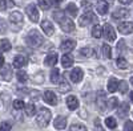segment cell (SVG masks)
I'll list each match as a JSON object with an SVG mask.
<instances>
[{
	"label": "cell",
	"mask_w": 133,
	"mask_h": 131,
	"mask_svg": "<svg viewBox=\"0 0 133 131\" xmlns=\"http://www.w3.org/2000/svg\"><path fill=\"white\" fill-rule=\"evenodd\" d=\"M53 19L60 24L61 29H63L64 32H66V33H69V32H73V30H75L73 21H72L71 19H68V17H65L64 12H61V11H56V12L53 13Z\"/></svg>",
	"instance_id": "6da1fadb"
},
{
	"label": "cell",
	"mask_w": 133,
	"mask_h": 131,
	"mask_svg": "<svg viewBox=\"0 0 133 131\" xmlns=\"http://www.w3.org/2000/svg\"><path fill=\"white\" fill-rule=\"evenodd\" d=\"M24 41H25L27 45L31 47V48H39V47H41L44 44V37L40 35L39 30L32 29V30H29L28 33L25 35Z\"/></svg>",
	"instance_id": "7a4b0ae2"
},
{
	"label": "cell",
	"mask_w": 133,
	"mask_h": 131,
	"mask_svg": "<svg viewBox=\"0 0 133 131\" xmlns=\"http://www.w3.org/2000/svg\"><path fill=\"white\" fill-rule=\"evenodd\" d=\"M51 121V110H48L47 107H41L40 111L36 115V123L40 127H45Z\"/></svg>",
	"instance_id": "3957f363"
},
{
	"label": "cell",
	"mask_w": 133,
	"mask_h": 131,
	"mask_svg": "<svg viewBox=\"0 0 133 131\" xmlns=\"http://www.w3.org/2000/svg\"><path fill=\"white\" fill-rule=\"evenodd\" d=\"M92 23H97V16L91 11H87L85 13H83V16L79 20L80 27H87L88 24H92Z\"/></svg>",
	"instance_id": "277c9868"
},
{
	"label": "cell",
	"mask_w": 133,
	"mask_h": 131,
	"mask_svg": "<svg viewBox=\"0 0 133 131\" xmlns=\"http://www.w3.org/2000/svg\"><path fill=\"white\" fill-rule=\"evenodd\" d=\"M25 12H27V15H28V17H29V20L32 21V23H37V21H39V16L40 15H39V9L36 8L35 4L27 5Z\"/></svg>",
	"instance_id": "5b68a950"
},
{
	"label": "cell",
	"mask_w": 133,
	"mask_h": 131,
	"mask_svg": "<svg viewBox=\"0 0 133 131\" xmlns=\"http://www.w3.org/2000/svg\"><path fill=\"white\" fill-rule=\"evenodd\" d=\"M83 77H84V73H83V69H80V68H75L69 73V78L75 83H79L80 81H83Z\"/></svg>",
	"instance_id": "8992f818"
},
{
	"label": "cell",
	"mask_w": 133,
	"mask_h": 131,
	"mask_svg": "<svg viewBox=\"0 0 133 131\" xmlns=\"http://www.w3.org/2000/svg\"><path fill=\"white\" fill-rule=\"evenodd\" d=\"M96 105H97V107H98L101 111L105 110V107H107V94H105L104 91H98V93H97Z\"/></svg>",
	"instance_id": "52a82bcc"
},
{
	"label": "cell",
	"mask_w": 133,
	"mask_h": 131,
	"mask_svg": "<svg viewBox=\"0 0 133 131\" xmlns=\"http://www.w3.org/2000/svg\"><path fill=\"white\" fill-rule=\"evenodd\" d=\"M27 64H28V57L25 56V54H19V56H16V57L14 58V64H12V66H14V68L20 69V68L25 66Z\"/></svg>",
	"instance_id": "ba28073f"
},
{
	"label": "cell",
	"mask_w": 133,
	"mask_h": 131,
	"mask_svg": "<svg viewBox=\"0 0 133 131\" xmlns=\"http://www.w3.org/2000/svg\"><path fill=\"white\" fill-rule=\"evenodd\" d=\"M104 37L108 41H115L116 40V32H115L113 27L110 24H105L104 25Z\"/></svg>",
	"instance_id": "9c48e42d"
},
{
	"label": "cell",
	"mask_w": 133,
	"mask_h": 131,
	"mask_svg": "<svg viewBox=\"0 0 133 131\" xmlns=\"http://www.w3.org/2000/svg\"><path fill=\"white\" fill-rule=\"evenodd\" d=\"M44 101H45L48 105L51 106H55V105H57V97L56 94H55L52 90H47L45 93H44Z\"/></svg>",
	"instance_id": "30bf717a"
},
{
	"label": "cell",
	"mask_w": 133,
	"mask_h": 131,
	"mask_svg": "<svg viewBox=\"0 0 133 131\" xmlns=\"http://www.w3.org/2000/svg\"><path fill=\"white\" fill-rule=\"evenodd\" d=\"M118 32L123 35H129L133 32V23L132 21H125V23H121L118 25Z\"/></svg>",
	"instance_id": "8fae6325"
},
{
	"label": "cell",
	"mask_w": 133,
	"mask_h": 131,
	"mask_svg": "<svg viewBox=\"0 0 133 131\" xmlns=\"http://www.w3.org/2000/svg\"><path fill=\"white\" fill-rule=\"evenodd\" d=\"M41 29L44 30V33L48 35V36H52L55 33V27L49 20H43L41 21Z\"/></svg>",
	"instance_id": "7c38bea8"
},
{
	"label": "cell",
	"mask_w": 133,
	"mask_h": 131,
	"mask_svg": "<svg viewBox=\"0 0 133 131\" xmlns=\"http://www.w3.org/2000/svg\"><path fill=\"white\" fill-rule=\"evenodd\" d=\"M76 47V41L72 40V38H66L61 42V45H60V49L63 52H71L72 49H75Z\"/></svg>",
	"instance_id": "4fadbf2b"
},
{
	"label": "cell",
	"mask_w": 133,
	"mask_h": 131,
	"mask_svg": "<svg viewBox=\"0 0 133 131\" xmlns=\"http://www.w3.org/2000/svg\"><path fill=\"white\" fill-rule=\"evenodd\" d=\"M128 16H129V11H128L127 8H117L115 12H113V15H112V17L116 19V20L125 19V17H128Z\"/></svg>",
	"instance_id": "5bb4252c"
},
{
	"label": "cell",
	"mask_w": 133,
	"mask_h": 131,
	"mask_svg": "<svg viewBox=\"0 0 133 131\" xmlns=\"http://www.w3.org/2000/svg\"><path fill=\"white\" fill-rule=\"evenodd\" d=\"M2 78L4 81H11V78H12V65H5V66L2 69Z\"/></svg>",
	"instance_id": "9a60e30c"
},
{
	"label": "cell",
	"mask_w": 133,
	"mask_h": 131,
	"mask_svg": "<svg viewBox=\"0 0 133 131\" xmlns=\"http://www.w3.org/2000/svg\"><path fill=\"white\" fill-rule=\"evenodd\" d=\"M57 60H59V57H57V53L52 52V53L47 54L45 60H44V64H45L47 66H53V65H56Z\"/></svg>",
	"instance_id": "2e32d148"
},
{
	"label": "cell",
	"mask_w": 133,
	"mask_h": 131,
	"mask_svg": "<svg viewBox=\"0 0 133 131\" xmlns=\"http://www.w3.org/2000/svg\"><path fill=\"white\" fill-rule=\"evenodd\" d=\"M96 9H97V12L100 15H107L108 9H109V5H108L107 2H104V0H98L97 4H96Z\"/></svg>",
	"instance_id": "e0dca14e"
},
{
	"label": "cell",
	"mask_w": 133,
	"mask_h": 131,
	"mask_svg": "<svg viewBox=\"0 0 133 131\" xmlns=\"http://www.w3.org/2000/svg\"><path fill=\"white\" fill-rule=\"evenodd\" d=\"M118 85H120V81L116 80L115 77H110L109 81H108V91L109 93H115L118 90Z\"/></svg>",
	"instance_id": "ac0fdd59"
},
{
	"label": "cell",
	"mask_w": 133,
	"mask_h": 131,
	"mask_svg": "<svg viewBox=\"0 0 133 131\" xmlns=\"http://www.w3.org/2000/svg\"><path fill=\"white\" fill-rule=\"evenodd\" d=\"M53 126H55V128H59V130H63V128H65V127H66V118H65V117H61V115H59L57 118H55Z\"/></svg>",
	"instance_id": "d6986e66"
},
{
	"label": "cell",
	"mask_w": 133,
	"mask_h": 131,
	"mask_svg": "<svg viewBox=\"0 0 133 131\" xmlns=\"http://www.w3.org/2000/svg\"><path fill=\"white\" fill-rule=\"evenodd\" d=\"M66 106H68L69 110H76V109L79 107V99H77V97L71 95V97L66 98Z\"/></svg>",
	"instance_id": "ffe728a7"
},
{
	"label": "cell",
	"mask_w": 133,
	"mask_h": 131,
	"mask_svg": "<svg viewBox=\"0 0 133 131\" xmlns=\"http://www.w3.org/2000/svg\"><path fill=\"white\" fill-rule=\"evenodd\" d=\"M9 21L14 24H20L23 23V15H21L20 12H17V11H15V12H12L9 15Z\"/></svg>",
	"instance_id": "44dd1931"
},
{
	"label": "cell",
	"mask_w": 133,
	"mask_h": 131,
	"mask_svg": "<svg viewBox=\"0 0 133 131\" xmlns=\"http://www.w3.org/2000/svg\"><path fill=\"white\" fill-rule=\"evenodd\" d=\"M128 113H129V105H128L127 102L121 103V106L118 107V110H117L118 117H121V118H125V117L128 115Z\"/></svg>",
	"instance_id": "7402d4cb"
},
{
	"label": "cell",
	"mask_w": 133,
	"mask_h": 131,
	"mask_svg": "<svg viewBox=\"0 0 133 131\" xmlns=\"http://www.w3.org/2000/svg\"><path fill=\"white\" fill-rule=\"evenodd\" d=\"M61 65L64 68H69L73 65V57L71 56V54H64V56L61 57Z\"/></svg>",
	"instance_id": "603a6c76"
},
{
	"label": "cell",
	"mask_w": 133,
	"mask_h": 131,
	"mask_svg": "<svg viewBox=\"0 0 133 131\" xmlns=\"http://www.w3.org/2000/svg\"><path fill=\"white\" fill-rule=\"evenodd\" d=\"M61 80V75H60V70L59 69H53L51 72V82L52 83H59Z\"/></svg>",
	"instance_id": "cb8c5ba5"
},
{
	"label": "cell",
	"mask_w": 133,
	"mask_h": 131,
	"mask_svg": "<svg viewBox=\"0 0 133 131\" xmlns=\"http://www.w3.org/2000/svg\"><path fill=\"white\" fill-rule=\"evenodd\" d=\"M11 48H12V45H11V42L7 38L0 40V52H8L11 50Z\"/></svg>",
	"instance_id": "d4e9b609"
},
{
	"label": "cell",
	"mask_w": 133,
	"mask_h": 131,
	"mask_svg": "<svg viewBox=\"0 0 133 131\" xmlns=\"http://www.w3.org/2000/svg\"><path fill=\"white\" fill-rule=\"evenodd\" d=\"M77 7H76V4H73V3H69L68 5H66V13L68 15H71L72 17H76L77 16Z\"/></svg>",
	"instance_id": "484cf974"
},
{
	"label": "cell",
	"mask_w": 133,
	"mask_h": 131,
	"mask_svg": "<svg viewBox=\"0 0 133 131\" xmlns=\"http://www.w3.org/2000/svg\"><path fill=\"white\" fill-rule=\"evenodd\" d=\"M92 36L95 37V38H100L103 36V28L100 27L98 24H96L93 28H92Z\"/></svg>",
	"instance_id": "4316f807"
},
{
	"label": "cell",
	"mask_w": 133,
	"mask_h": 131,
	"mask_svg": "<svg viewBox=\"0 0 133 131\" xmlns=\"http://www.w3.org/2000/svg\"><path fill=\"white\" fill-rule=\"evenodd\" d=\"M69 89H71V86L68 85V82L65 81V78H64V77H61V80H60V86H59V90H60L61 93H66V91H69Z\"/></svg>",
	"instance_id": "83f0119b"
},
{
	"label": "cell",
	"mask_w": 133,
	"mask_h": 131,
	"mask_svg": "<svg viewBox=\"0 0 133 131\" xmlns=\"http://www.w3.org/2000/svg\"><path fill=\"white\" fill-rule=\"evenodd\" d=\"M12 0H0V12H4L8 9V7H12Z\"/></svg>",
	"instance_id": "f1b7e54d"
},
{
	"label": "cell",
	"mask_w": 133,
	"mask_h": 131,
	"mask_svg": "<svg viewBox=\"0 0 133 131\" xmlns=\"http://www.w3.org/2000/svg\"><path fill=\"white\" fill-rule=\"evenodd\" d=\"M16 77H17V81L21 82V83H24V82L28 81V74H27V72H24V70H19L17 74H16Z\"/></svg>",
	"instance_id": "f546056e"
},
{
	"label": "cell",
	"mask_w": 133,
	"mask_h": 131,
	"mask_svg": "<svg viewBox=\"0 0 133 131\" xmlns=\"http://www.w3.org/2000/svg\"><path fill=\"white\" fill-rule=\"evenodd\" d=\"M118 106V99L116 97H112V98H109V101L107 103V107L109 109V110H113V109H116Z\"/></svg>",
	"instance_id": "4dcf8cb0"
},
{
	"label": "cell",
	"mask_w": 133,
	"mask_h": 131,
	"mask_svg": "<svg viewBox=\"0 0 133 131\" xmlns=\"http://www.w3.org/2000/svg\"><path fill=\"white\" fill-rule=\"evenodd\" d=\"M80 56H83V57H92V56H95V50L91 49V48H83V49H80Z\"/></svg>",
	"instance_id": "1f68e13d"
},
{
	"label": "cell",
	"mask_w": 133,
	"mask_h": 131,
	"mask_svg": "<svg viewBox=\"0 0 133 131\" xmlns=\"http://www.w3.org/2000/svg\"><path fill=\"white\" fill-rule=\"evenodd\" d=\"M105 125H107L108 128H116L117 127V121H116L113 117H108L105 119Z\"/></svg>",
	"instance_id": "d6a6232c"
},
{
	"label": "cell",
	"mask_w": 133,
	"mask_h": 131,
	"mask_svg": "<svg viewBox=\"0 0 133 131\" xmlns=\"http://www.w3.org/2000/svg\"><path fill=\"white\" fill-rule=\"evenodd\" d=\"M101 50H103V56L105 58H110V57H112V49H110V47L108 45V44H104Z\"/></svg>",
	"instance_id": "836d02e7"
},
{
	"label": "cell",
	"mask_w": 133,
	"mask_h": 131,
	"mask_svg": "<svg viewBox=\"0 0 133 131\" xmlns=\"http://www.w3.org/2000/svg\"><path fill=\"white\" fill-rule=\"evenodd\" d=\"M25 114L28 117H32V115H35L36 114V106L33 105V103H28L25 106Z\"/></svg>",
	"instance_id": "e575fe53"
},
{
	"label": "cell",
	"mask_w": 133,
	"mask_h": 131,
	"mask_svg": "<svg viewBox=\"0 0 133 131\" xmlns=\"http://www.w3.org/2000/svg\"><path fill=\"white\" fill-rule=\"evenodd\" d=\"M37 4L41 9H49L52 5V0H37Z\"/></svg>",
	"instance_id": "d590c367"
},
{
	"label": "cell",
	"mask_w": 133,
	"mask_h": 131,
	"mask_svg": "<svg viewBox=\"0 0 133 131\" xmlns=\"http://www.w3.org/2000/svg\"><path fill=\"white\" fill-rule=\"evenodd\" d=\"M116 64H117V66H118L120 69H125V68H128V62H127V60H125L124 57H118L117 61H116Z\"/></svg>",
	"instance_id": "8d00e7d4"
},
{
	"label": "cell",
	"mask_w": 133,
	"mask_h": 131,
	"mask_svg": "<svg viewBox=\"0 0 133 131\" xmlns=\"http://www.w3.org/2000/svg\"><path fill=\"white\" fill-rule=\"evenodd\" d=\"M69 131H88L87 127L84 125H80V123H76V125H72Z\"/></svg>",
	"instance_id": "74e56055"
},
{
	"label": "cell",
	"mask_w": 133,
	"mask_h": 131,
	"mask_svg": "<svg viewBox=\"0 0 133 131\" xmlns=\"http://www.w3.org/2000/svg\"><path fill=\"white\" fill-rule=\"evenodd\" d=\"M14 107H15V110H21V109L25 107V105L21 99H16V101H14Z\"/></svg>",
	"instance_id": "f35d334b"
},
{
	"label": "cell",
	"mask_w": 133,
	"mask_h": 131,
	"mask_svg": "<svg viewBox=\"0 0 133 131\" xmlns=\"http://www.w3.org/2000/svg\"><path fill=\"white\" fill-rule=\"evenodd\" d=\"M118 90L121 91V93H127L128 91V83H127V81H120V85H118Z\"/></svg>",
	"instance_id": "ab89813d"
},
{
	"label": "cell",
	"mask_w": 133,
	"mask_h": 131,
	"mask_svg": "<svg viewBox=\"0 0 133 131\" xmlns=\"http://www.w3.org/2000/svg\"><path fill=\"white\" fill-rule=\"evenodd\" d=\"M0 131H11V125L8 122L0 123Z\"/></svg>",
	"instance_id": "60d3db41"
},
{
	"label": "cell",
	"mask_w": 133,
	"mask_h": 131,
	"mask_svg": "<svg viewBox=\"0 0 133 131\" xmlns=\"http://www.w3.org/2000/svg\"><path fill=\"white\" fill-rule=\"evenodd\" d=\"M124 131H133V122L132 121H127L124 123Z\"/></svg>",
	"instance_id": "b9f144b4"
},
{
	"label": "cell",
	"mask_w": 133,
	"mask_h": 131,
	"mask_svg": "<svg viewBox=\"0 0 133 131\" xmlns=\"http://www.w3.org/2000/svg\"><path fill=\"white\" fill-rule=\"evenodd\" d=\"M95 125H96V131H105V130L103 128L101 123H100V119H98V118L95 119Z\"/></svg>",
	"instance_id": "7bdbcfd3"
},
{
	"label": "cell",
	"mask_w": 133,
	"mask_h": 131,
	"mask_svg": "<svg viewBox=\"0 0 133 131\" xmlns=\"http://www.w3.org/2000/svg\"><path fill=\"white\" fill-rule=\"evenodd\" d=\"M118 2L121 3V4H125V5H128V4H130L133 0H118Z\"/></svg>",
	"instance_id": "ee69618b"
},
{
	"label": "cell",
	"mask_w": 133,
	"mask_h": 131,
	"mask_svg": "<svg viewBox=\"0 0 133 131\" xmlns=\"http://www.w3.org/2000/svg\"><path fill=\"white\" fill-rule=\"evenodd\" d=\"M4 65V57H3V54H0V68H2Z\"/></svg>",
	"instance_id": "f6af8a7d"
},
{
	"label": "cell",
	"mask_w": 133,
	"mask_h": 131,
	"mask_svg": "<svg viewBox=\"0 0 133 131\" xmlns=\"http://www.w3.org/2000/svg\"><path fill=\"white\" fill-rule=\"evenodd\" d=\"M60 3H63V0H55V4H56V5H59Z\"/></svg>",
	"instance_id": "bcb514c9"
},
{
	"label": "cell",
	"mask_w": 133,
	"mask_h": 131,
	"mask_svg": "<svg viewBox=\"0 0 133 131\" xmlns=\"http://www.w3.org/2000/svg\"><path fill=\"white\" fill-rule=\"evenodd\" d=\"M130 101H132V102H133V91H132V93H130Z\"/></svg>",
	"instance_id": "7dc6e473"
},
{
	"label": "cell",
	"mask_w": 133,
	"mask_h": 131,
	"mask_svg": "<svg viewBox=\"0 0 133 131\" xmlns=\"http://www.w3.org/2000/svg\"><path fill=\"white\" fill-rule=\"evenodd\" d=\"M130 83H132V85H133V77H132V78H130Z\"/></svg>",
	"instance_id": "c3c4849f"
},
{
	"label": "cell",
	"mask_w": 133,
	"mask_h": 131,
	"mask_svg": "<svg viewBox=\"0 0 133 131\" xmlns=\"http://www.w3.org/2000/svg\"><path fill=\"white\" fill-rule=\"evenodd\" d=\"M108 2H113V0H108Z\"/></svg>",
	"instance_id": "681fc988"
}]
</instances>
